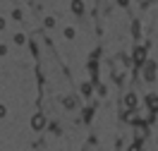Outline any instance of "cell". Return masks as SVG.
I'll return each instance as SVG.
<instances>
[{"instance_id":"3957f363","label":"cell","mask_w":158,"mask_h":151,"mask_svg":"<svg viewBox=\"0 0 158 151\" xmlns=\"http://www.w3.org/2000/svg\"><path fill=\"white\" fill-rule=\"evenodd\" d=\"M137 103H139L137 94H127V96H125V108H127V111H137Z\"/></svg>"},{"instance_id":"9c48e42d","label":"cell","mask_w":158,"mask_h":151,"mask_svg":"<svg viewBox=\"0 0 158 151\" xmlns=\"http://www.w3.org/2000/svg\"><path fill=\"white\" fill-rule=\"evenodd\" d=\"M129 151H141V146H139V141H134V144L129 146Z\"/></svg>"},{"instance_id":"5b68a950","label":"cell","mask_w":158,"mask_h":151,"mask_svg":"<svg viewBox=\"0 0 158 151\" xmlns=\"http://www.w3.org/2000/svg\"><path fill=\"white\" fill-rule=\"evenodd\" d=\"M72 12H74V15H81V12H84V2H81V0H72Z\"/></svg>"},{"instance_id":"7c38bea8","label":"cell","mask_w":158,"mask_h":151,"mask_svg":"<svg viewBox=\"0 0 158 151\" xmlns=\"http://www.w3.org/2000/svg\"><path fill=\"white\" fill-rule=\"evenodd\" d=\"M118 2H120V5H127V2H129V0H118Z\"/></svg>"},{"instance_id":"8992f818","label":"cell","mask_w":158,"mask_h":151,"mask_svg":"<svg viewBox=\"0 0 158 151\" xmlns=\"http://www.w3.org/2000/svg\"><path fill=\"white\" fill-rule=\"evenodd\" d=\"M146 79H153V62L146 65Z\"/></svg>"},{"instance_id":"7a4b0ae2","label":"cell","mask_w":158,"mask_h":151,"mask_svg":"<svg viewBox=\"0 0 158 151\" xmlns=\"http://www.w3.org/2000/svg\"><path fill=\"white\" fill-rule=\"evenodd\" d=\"M132 60L137 62V65H144V62H146V48L139 46V48L134 50V55H132Z\"/></svg>"},{"instance_id":"277c9868","label":"cell","mask_w":158,"mask_h":151,"mask_svg":"<svg viewBox=\"0 0 158 151\" xmlns=\"http://www.w3.org/2000/svg\"><path fill=\"white\" fill-rule=\"evenodd\" d=\"M146 103H148V111H151V113L158 111V96H153V94H151V96L146 99Z\"/></svg>"},{"instance_id":"52a82bcc","label":"cell","mask_w":158,"mask_h":151,"mask_svg":"<svg viewBox=\"0 0 158 151\" xmlns=\"http://www.w3.org/2000/svg\"><path fill=\"white\" fill-rule=\"evenodd\" d=\"M24 41H27V39H24L22 34H17V36H15V43H19V46H22V43H24Z\"/></svg>"},{"instance_id":"ba28073f","label":"cell","mask_w":158,"mask_h":151,"mask_svg":"<svg viewBox=\"0 0 158 151\" xmlns=\"http://www.w3.org/2000/svg\"><path fill=\"white\" fill-rule=\"evenodd\" d=\"M65 36H67V39H74V29H65Z\"/></svg>"},{"instance_id":"6da1fadb","label":"cell","mask_w":158,"mask_h":151,"mask_svg":"<svg viewBox=\"0 0 158 151\" xmlns=\"http://www.w3.org/2000/svg\"><path fill=\"white\" fill-rule=\"evenodd\" d=\"M43 127H46V115H43V113H36V115L31 118V130L41 132Z\"/></svg>"},{"instance_id":"8fae6325","label":"cell","mask_w":158,"mask_h":151,"mask_svg":"<svg viewBox=\"0 0 158 151\" xmlns=\"http://www.w3.org/2000/svg\"><path fill=\"white\" fill-rule=\"evenodd\" d=\"M5 29V19H2V17H0V31Z\"/></svg>"},{"instance_id":"30bf717a","label":"cell","mask_w":158,"mask_h":151,"mask_svg":"<svg viewBox=\"0 0 158 151\" xmlns=\"http://www.w3.org/2000/svg\"><path fill=\"white\" fill-rule=\"evenodd\" d=\"M5 115H7V108H5V106H0V118H5Z\"/></svg>"}]
</instances>
